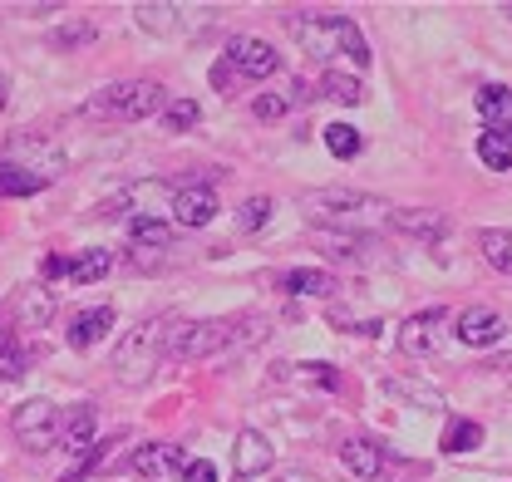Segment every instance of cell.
Instances as JSON below:
<instances>
[{
	"instance_id": "4",
	"label": "cell",
	"mask_w": 512,
	"mask_h": 482,
	"mask_svg": "<svg viewBox=\"0 0 512 482\" xmlns=\"http://www.w3.org/2000/svg\"><path fill=\"white\" fill-rule=\"evenodd\" d=\"M163 109V84L158 79H119L109 89H99L84 114L89 119H119V123H138V119H153Z\"/></svg>"
},
{
	"instance_id": "24",
	"label": "cell",
	"mask_w": 512,
	"mask_h": 482,
	"mask_svg": "<svg viewBox=\"0 0 512 482\" xmlns=\"http://www.w3.org/2000/svg\"><path fill=\"white\" fill-rule=\"evenodd\" d=\"M320 94H325V99H335V104H360V99H365V84H360L355 74L330 69V74H325V84H320Z\"/></svg>"
},
{
	"instance_id": "28",
	"label": "cell",
	"mask_w": 512,
	"mask_h": 482,
	"mask_svg": "<svg viewBox=\"0 0 512 482\" xmlns=\"http://www.w3.org/2000/svg\"><path fill=\"white\" fill-rule=\"evenodd\" d=\"M30 364V350L20 345V335H0V384L5 379H20Z\"/></svg>"
},
{
	"instance_id": "21",
	"label": "cell",
	"mask_w": 512,
	"mask_h": 482,
	"mask_svg": "<svg viewBox=\"0 0 512 482\" xmlns=\"http://www.w3.org/2000/svg\"><path fill=\"white\" fill-rule=\"evenodd\" d=\"M133 20H138L143 30H153V35H173V30L183 25V10H178V5H153V0H143V5H133Z\"/></svg>"
},
{
	"instance_id": "18",
	"label": "cell",
	"mask_w": 512,
	"mask_h": 482,
	"mask_svg": "<svg viewBox=\"0 0 512 482\" xmlns=\"http://www.w3.org/2000/svg\"><path fill=\"white\" fill-rule=\"evenodd\" d=\"M478 114H483V123H488V133L512 128V89L508 84H488V89H478Z\"/></svg>"
},
{
	"instance_id": "16",
	"label": "cell",
	"mask_w": 512,
	"mask_h": 482,
	"mask_svg": "<svg viewBox=\"0 0 512 482\" xmlns=\"http://www.w3.org/2000/svg\"><path fill=\"white\" fill-rule=\"evenodd\" d=\"M109 330H114V305H94V310L74 315V325H69V345H74V350H89V345H99Z\"/></svg>"
},
{
	"instance_id": "3",
	"label": "cell",
	"mask_w": 512,
	"mask_h": 482,
	"mask_svg": "<svg viewBox=\"0 0 512 482\" xmlns=\"http://www.w3.org/2000/svg\"><path fill=\"white\" fill-rule=\"evenodd\" d=\"M168 325H173V315H153V320H143L138 330H128L124 340H119L109 369H114V379L124 389H138V384L153 379V369L168 355Z\"/></svg>"
},
{
	"instance_id": "31",
	"label": "cell",
	"mask_w": 512,
	"mask_h": 482,
	"mask_svg": "<svg viewBox=\"0 0 512 482\" xmlns=\"http://www.w3.org/2000/svg\"><path fill=\"white\" fill-rule=\"evenodd\" d=\"M384 389H389V394H404V399H419V404H429V409H444L439 389H429V384H414V379H384Z\"/></svg>"
},
{
	"instance_id": "5",
	"label": "cell",
	"mask_w": 512,
	"mask_h": 482,
	"mask_svg": "<svg viewBox=\"0 0 512 482\" xmlns=\"http://www.w3.org/2000/svg\"><path fill=\"white\" fill-rule=\"evenodd\" d=\"M448 335H453V315H448L444 305H429V310H419V315L404 320V330H399V350L414 355V360H429V355L444 350Z\"/></svg>"
},
{
	"instance_id": "2",
	"label": "cell",
	"mask_w": 512,
	"mask_h": 482,
	"mask_svg": "<svg viewBox=\"0 0 512 482\" xmlns=\"http://www.w3.org/2000/svg\"><path fill=\"white\" fill-rule=\"evenodd\" d=\"M301 212L316 227H335L340 237H365L370 227L389 222L394 207L370 192H355V187H316V192H301Z\"/></svg>"
},
{
	"instance_id": "10",
	"label": "cell",
	"mask_w": 512,
	"mask_h": 482,
	"mask_svg": "<svg viewBox=\"0 0 512 482\" xmlns=\"http://www.w3.org/2000/svg\"><path fill=\"white\" fill-rule=\"evenodd\" d=\"M389 227L414 241H429V246L448 237V217L434 212V207H394V212H389Z\"/></svg>"
},
{
	"instance_id": "39",
	"label": "cell",
	"mask_w": 512,
	"mask_h": 482,
	"mask_svg": "<svg viewBox=\"0 0 512 482\" xmlns=\"http://www.w3.org/2000/svg\"><path fill=\"white\" fill-rule=\"evenodd\" d=\"M5 104H10V84H5V74H0V114H5Z\"/></svg>"
},
{
	"instance_id": "13",
	"label": "cell",
	"mask_w": 512,
	"mask_h": 482,
	"mask_svg": "<svg viewBox=\"0 0 512 482\" xmlns=\"http://www.w3.org/2000/svg\"><path fill=\"white\" fill-rule=\"evenodd\" d=\"M340 463H345L355 478L375 482V478H384V468H389V453H384L375 438H345V443H340Z\"/></svg>"
},
{
	"instance_id": "40",
	"label": "cell",
	"mask_w": 512,
	"mask_h": 482,
	"mask_svg": "<svg viewBox=\"0 0 512 482\" xmlns=\"http://www.w3.org/2000/svg\"><path fill=\"white\" fill-rule=\"evenodd\" d=\"M508 15H512V5H508Z\"/></svg>"
},
{
	"instance_id": "36",
	"label": "cell",
	"mask_w": 512,
	"mask_h": 482,
	"mask_svg": "<svg viewBox=\"0 0 512 482\" xmlns=\"http://www.w3.org/2000/svg\"><path fill=\"white\" fill-rule=\"evenodd\" d=\"M183 482H217V468L207 458H188L183 463Z\"/></svg>"
},
{
	"instance_id": "37",
	"label": "cell",
	"mask_w": 512,
	"mask_h": 482,
	"mask_svg": "<svg viewBox=\"0 0 512 482\" xmlns=\"http://www.w3.org/2000/svg\"><path fill=\"white\" fill-rule=\"evenodd\" d=\"M45 276H50V281H64V276H69V256H45Z\"/></svg>"
},
{
	"instance_id": "34",
	"label": "cell",
	"mask_w": 512,
	"mask_h": 482,
	"mask_svg": "<svg viewBox=\"0 0 512 482\" xmlns=\"http://www.w3.org/2000/svg\"><path fill=\"white\" fill-rule=\"evenodd\" d=\"M330 325H345L350 335H380V330H384L380 315H375V320H355L350 310H335V305H330Z\"/></svg>"
},
{
	"instance_id": "26",
	"label": "cell",
	"mask_w": 512,
	"mask_h": 482,
	"mask_svg": "<svg viewBox=\"0 0 512 482\" xmlns=\"http://www.w3.org/2000/svg\"><path fill=\"white\" fill-rule=\"evenodd\" d=\"M109 266H114V256H109V251H84V256H74V261H69V276H74L79 286H94Z\"/></svg>"
},
{
	"instance_id": "30",
	"label": "cell",
	"mask_w": 512,
	"mask_h": 482,
	"mask_svg": "<svg viewBox=\"0 0 512 482\" xmlns=\"http://www.w3.org/2000/svg\"><path fill=\"white\" fill-rule=\"evenodd\" d=\"M325 148H330L335 158H360L365 138H360L350 123H330V128H325Z\"/></svg>"
},
{
	"instance_id": "23",
	"label": "cell",
	"mask_w": 512,
	"mask_h": 482,
	"mask_svg": "<svg viewBox=\"0 0 512 482\" xmlns=\"http://www.w3.org/2000/svg\"><path fill=\"white\" fill-rule=\"evenodd\" d=\"M40 187H45V178H35L15 163H0V197H35Z\"/></svg>"
},
{
	"instance_id": "32",
	"label": "cell",
	"mask_w": 512,
	"mask_h": 482,
	"mask_svg": "<svg viewBox=\"0 0 512 482\" xmlns=\"http://www.w3.org/2000/svg\"><path fill=\"white\" fill-rule=\"evenodd\" d=\"M266 222H271V197H247L242 212H237V227L242 232H261Z\"/></svg>"
},
{
	"instance_id": "9",
	"label": "cell",
	"mask_w": 512,
	"mask_h": 482,
	"mask_svg": "<svg viewBox=\"0 0 512 482\" xmlns=\"http://www.w3.org/2000/svg\"><path fill=\"white\" fill-rule=\"evenodd\" d=\"M453 335H458L463 345H473V350H488V345L503 340V315L488 310V305H468V310L453 320Z\"/></svg>"
},
{
	"instance_id": "17",
	"label": "cell",
	"mask_w": 512,
	"mask_h": 482,
	"mask_svg": "<svg viewBox=\"0 0 512 482\" xmlns=\"http://www.w3.org/2000/svg\"><path fill=\"white\" fill-rule=\"evenodd\" d=\"M55 310H60V296H55L50 286L20 291V325H25V330H45V325L55 320Z\"/></svg>"
},
{
	"instance_id": "27",
	"label": "cell",
	"mask_w": 512,
	"mask_h": 482,
	"mask_svg": "<svg viewBox=\"0 0 512 482\" xmlns=\"http://www.w3.org/2000/svg\"><path fill=\"white\" fill-rule=\"evenodd\" d=\"M89 40H99V25H94V20H69V25L55 30L50 45H55L60 55H69V50H79V45H89Z\"/></svg>"
},
{
	"instance_id": "15",
	"label": "cell",
	"mask_w": 512,
	"mask_h": 482,
	"mask_svg": "<svg viewBox=\"0 0 512 482\" xmlns=\"http://www.w3.org/2000/svg\"><path fill=\"white\" fill-rule=\"evenodd\" d=\"M60 448L69 458H89V453H94V414H89L84 404L60 414Z\"/></svg>"
},
{
	"instance_id": "19",
	"label": "cell",
	"mask_w": 512,
	"mask_h": 482,
	"mask_svg": "<svg viewBox=\"0 0 512 482\" xmlns=\"http://www.w3.org/2000/svg\"><path fill=\"white\" fill-rule=\"evenodd\" d=\"M128 237H133V251H168L173 246V227L163 217H133Z\"/></svg>"
},
{
	"instance_id": "35",
	"label": "cell",
	"mask_w": 512,
	"mask_h": 482,
	"mask_svg": "<svg viewBox=\"0 0 512 482\" xmlns=\"http://www.w3.org/2000/svg\"><path fill=\"white\" fill-rule=\"evenodd\" d=\"M256 119H266V123H276L281 119V114H286V109H291V99H286V94H256Z\"/></svg>"
},
{
	"instance_id": "22",
	"label": "cell",
	"mask_w": 512,
	"mask_h": 482,
	"mask_svg": "<svg viewBox=\"0 0 512 482\" xmlns=\"http://www.w3.org/2000/svg\"><path fill=\"white\" fill-rule=\"evenodd\" d=\"M291 296H325V291H335V281L325 276V271H311V266H296V271H286V281H281Z\"/></svg>"
},
{
	"instance_id": "1",
	"label": "cell",
	"mask_w": 512,
	"mask_h": 482,
	"mask_svg": "<svg viewBox=\"0 0 512 482\" xmlns=\"http://www.w3.org/2000/svg\"><path fill=\"white\" fill-rule=\"evenodd\" d=\"M286 30L320 64H335L340 55L355 64V69L370 64V45H365V35H360V25L350 15H335V10H291L286 15Z\"/></svg>"
},
{
	"instance_id": "11",
	"label": "cell",
	"mask_w": 512,
	"mask_h": 482,
	"mask_svg": "<svg viewBox=\"0 0 512 482\" xmlns=\"http://www.w3.org/2000/svg\"><path fill=\"white\" fill-rule=\"evenodd\" d=\"M173 217L178 227H207L217 217V192L207 182H192V187H178L173 192Z\"/></svg>"
},
{
	"instance_id": "20",
	"label": "cell",
	"mask_w": 512,
	"mask_h": 482,
	"mask_svg": "<svg viewBox=\"0 0 512 482\" xmlns=\"http://www.w3.org/2000/svg\"><path fill=\"white\" fill-rule=\"evenodd\" d=\"M478 251H483V261H488L493 271L512 276V232L508 227H483V232H478Z\"/></svg>"
},
{
	"instance_id": "29",
	"label": "cell",
	"mask_w": 512,
	"mask_h": 482,
	"mask_svg": "<svg viewBox=\"0 0 512 482\" xmlns=\"http://www.w3.org/2000/svg\"><path fill=\"white\" fill-rule=\"evenodd\" d=\"M478 443H483V428H478L473 419H453L444 428V448L448 453H473Z\"/></svg>"
},
{
	"instance_id": "38",
	"label": "cell",
	"mask_w": 512,
	"mask_h": 482,
	"mask_svg": "<svg viewBox=\"0 0 512 482\" xmlns=\"http://www.w3.org/2000/svg\"><path fill=\"white\" fill-rule=\"evenodd\" d=\"M232 79H237V74H232V64H227V60H222V64H212V84H217V89H227Z\"/></svg>"
},
{
	"instance_id": "12",
	"label": "cell",
	"mask_w": 512,
	"mask_h": 482,
	"mask_svg": "<svg viewBox=\"0 0 512 482\" xmlns=\"http://www.w3.org/2000/svg\"><path fill=\"white\" fill-rule=\"evenodd\" d=\"M271 463H276V448L266 443V433H256V428H242V433H237V448H232V468H237V478H256V473H271Z\"/></svg>"
},
{
	"instance_id": "14",
	"label": "cell",
	"mask_w": 512,
	"mask_h": 482,
	"mask_svg": "<svg viewBox=\"0 0 512 482\" xmlns=\"http://www.w3.org/2000/svg\"><path fill=\"white\" fill-rule=\"evenodd\" d=\"M188 458H183V448H168V443H143V448H133V458H128V473L143 482H158L168 468H183Z\"/></svg>"
},
{
	"instance_id": "8",
	"label": "cell",
	"mask_w": 512,
	"mask_h": 482,
	"mask_svg": "<svg viewBox=\"0 0 512 482\" xmlns=\"http://www.w3.org/2000/svg\"><path fill=\"white\" fill-rule=\"evenodd\" d=\"M227 64H232V74H242V79H271V74L281 69V55H276L266 40H256V35H232V40H227Z\"/></svg>"
},
{
	"instance_id": "7",
	"label": "cell",
	"mask_w": 512,
	"mask_h": 482,
	"mask_svg": "<svg viewBox=\"0 0 512 482\" xmlns=\"http://www.w3.org/2000/svg\"><path fill=\"white\" fill-rule=\"evenodd\" d=\"M5 163H15V168H25V173H35V178L50 182L64 168V153L55 143L35 138V133H15V138L5 143Z\"/></svg>"
},
{
	"instance_id": "6",
	"label": "cell",
	"mask_w": 512,
	"mask_h": 482,
	"mask_svg": "<svg viewBox=\"0 0 512 482\" xmlns=\"http://www.w3.org/2000/svg\"><path fill=\"white\" fill-rule=\"evenodd\" d=\"M10 428H15V438H20L30 453H45V448L60 443V409H55L50 399H25V404L10 414Z\"/></svg>"
},
{
	"instance_id": "33",
	"label": "cell",
	"mask_w": 512,
	"mask_h": 482,
	"mask_svg": "<svg viewBox=\"0 0 512 482\" xmlns=\"http://www.w3.org/2000/svg\"><path fill=\"white\" fill-rule=\"evenodd\" d=\"M163 123H168V133H183V128H192V123H197V104H192V99L168 104V109H163Z\"/></svg>"
},
{
	"instance_id": "25",
	"label": "cell",
	"mask_w": 512,
	"mask_h": 482,
	"mask_svg": "<svg viewBox=\"0 0 512 482\" xmlns=\"http://www.w3.org/2000/svg\"><path fill=\"white\" fill-rule=\"evenodd\" d=\"M478 158H483L493 173H508L512 168V138L508 133H483V138H478Z\"/></svg>"
}]
</instances>
